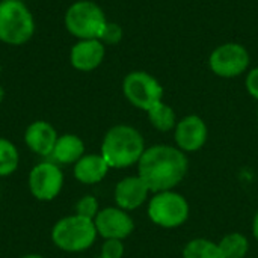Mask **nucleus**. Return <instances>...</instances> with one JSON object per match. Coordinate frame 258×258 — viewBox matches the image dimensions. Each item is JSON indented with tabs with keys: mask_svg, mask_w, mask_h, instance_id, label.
I'll return each mask as SVG.
<instances>
[{
	"mask_svg": "<svg viewBox=\"0 0 258 258\" xmlns=\"http://www.w3.org/2000/svg\"><path fill=\"white\" fill-rule=\"evenodd\" d=\"M139 177L153 192L171 190L187 172V159L181 150L168 145H154L139 159Z\"/></svg>",
	"mask_w": 258,
	"mask_h": 258,
	"instance_id": "1",
	"label": "nucleus"
},
{
	"mask_svg": "<svg viewBox=\"0 0 258 258\" xmlns=\"http://www.w3.org/2000/svg\"><path fill=\"white\" fill-rule=\"evenodd\" d=\"M145 151L144 138L130 125L112 127L101 144V156L109 168H127L139 162Z\"/></svg>",
	"mask_w": 258,
	"mask_h": 258,
	"instance_id": "2",
	"label": "nucleus"
},
{
	"mask_svg": "<svg viewBox=\"0 0 258 258\" xmlns=\"http://www.w3.org/2000/svg\"><path fill=\"white\" fill-rule=\"evenodd\" d=\"M35 33V20L20 0L0 2V41L11 45L27 42Z\"/></svg>",
	"mask_w": 258,
	"mask_h": 258,
	"instance_id": "3",
	"label": "nucleus"
},
{
	"mask_svg": "<svg viewBox=\"0 0 258 258\" xmlns=\"http://www.w3.org/2000/svg\"><path fill=\"white\" fill-rule=\"evenodd\" d=\"M97 234L94 221L74 215L60 219L53 227L51 240L62 251L80 252L92 246Z\"/></svg>",
	"mask_w": 258,
	"mask_h": 258,
	"instance_id": "4",
	"label": "nucleus"
},
{
	"mask_svg": "<svg viewBox=\"0 0 258 258\" xmlns=\"http://www.w3.org/2000/svg\"><path fill=\"white\" fill-rule=\"evenodd\" d=\"M106 24L103 9L89 0L73 3L65 14L67 30L79 39H100Z\"/></svg>",
	"mask_w": 258,
	"mask_h": 258,
	"instance_id": "5",
	"label": "nucleus"
},
{
	"mask_svg": "<svg viewBox=\"0 0 258 258\" xmlns=\"http://www.w3.org/2000/svg\"><path fill=\"white\" fill-rule=\"evenodd\" d=\"M150 219L165 228H175L186 222L189 216V206L186 200L171 190L159 192L148 207Z\"/></svg>",
	"mask_w": 258,
	"mask_h": 258,
	"instance_id": "6",
	"label": "nucleus"
},
{
	"mask_svg": "<svg viewBox=\"0 0 258 258\" xmlns=\"http://www.w3.org/2000/svg\"><path fill=\"white\" fill-rule=\"evenodd\" d=\"M125 98L142 110H150L156 103L162 101L163 88L160 83L145 71H132L122 82Z\"/></svg>",
	"mask_w": 258,
	"mask_h": 258,
	"instance_id": "7",
	"label": "nucleus"
},
{
	"mask_svg": "<svg viewBox=\"0 0 258 258\" xmlns=\"http://www.w3.org/2000/svg\"><path fill=\"white\" fill-rule=\"evenodd\" d=\"M212 71L219 77H236L246 71L249 65V53L242 44L227 42L213 50L209 59Z\"/></svg>",
	"mask_w": 258,
	"mask_h": 258,
	"instance_id": "8",
	"label": "nucleus"
},
{
	"mask_svg": "<svg viewBox=\"0 0 258 258\" xmlns=\"http://www.w3.org/2000/svg\"><path fill=\"white\" fill-rule=\"evenodd\" d=\"M63 186V174L53 162L38 163L29 174L30 194L39 201L54 200Z\"/></svg>",
	"mask_w": 258,
	"mask_h": 258,
	"instance_id": "9",
	"label": "nucleus"
},
{
	"mask_svg": "<svg viewBox=\"0 0 258 258\" xmlns=\"http://www.w3.org/2000/svg\"><path fill=\"white\" fill-rule=\"evenodd\" d=\"M94 224L97 233L106 240L107 239L122 240L127 236H130L135 228L132 218L122 209H115V207H109L98 212V215L94 219Z\"/></svg>",
	"mask_w": 258,
	"mask_h": 258,
	"instance_id": "10",
	"label": "nucleus"
},
{
	"mask_svg": "<svg viewBox=\"0 0 258 258\" xmlns=\"http://www.w3.org/2000/svg\"><path fill=\"white\" fill-rule=\"evenodd\" d=\"M104 54L106 48L100 39H80L71 48L70 62L79 71H92L100 67Z\"/></svg>",
	"mask_w": 258,
	"mask_h": 258,
	"instance_id": "11",
	"label": "nucleus"
},
{
	"mask_svg": "<svg viewBox=\"0 0 258 258\" xmlns=\"http://www.w3.org/2000/svg\"><path fill=\"white\" fill-rule=\"evenodd\" d=\"M175 141L183 151H197L207 141V127L204 121L190 115L183 118L175 128Z\"/></svg>",
	"mask_w": 258,
	"mask_h": 258,
	"instance_id": "12",
	"label": "nucleus"
},
{
	"mask_svg": "<svg viewBox=\"0 0 258 258\" xmlns=\"http://www.w3.org/2000/svg\"><path fill=\"white\" fill-rule=\"evenodd\" d=\"M150 189L141 177H127L116 184L115 201L122 210H135L144 204Z\"/></svg>",
	"mask_w": 258,
	"mask_h": 258,
	"instance_id": "13",
	"label": "nucleus"
},
{
	"mask_svg": "<svg viewBox=\"0 0 258 258\" xmlns=\"http://www.w3.org/2000/svg\"><path fill=\"white\" fill-rule=\"evenodd\" d=\"M57 133L53 128L51 124L45 122V121H35L32 122L24 133V141L26 145L39 156H50L56 141H57Z\"/></svg>",
	"mask_w": 258,
	"mask_h": 258,
	"instance_id": "14",
	"label": "nucleus"
},
{
	"mask_svg": "<svg viewBox=\"0 0 258 258\" xmlns=\"http://www.w3.org/2000/svg\"><path fill=\"white\" fill-rule=\"evenodd\" d=\"M109 171V165L100 154H88L74 163V177L85 184H95L101 181Z\"/></svg>",
	"mask_w": 258,
	"mask_h": 258,
	"instance_id": "15",
	"label": "nucleus"
},
{
	"mask_svg": "<svg viewBox=\"0 0 258 258\" xmlns=\"http://www.w3.org/2000/svg\"><path fill=\"white\" fill-rule=\"evenodd\" d=\"M85 153V144L83 141L76 136V135H62L57 138L56 145L51 151L50 162L53 163H62V165H70L76 163L83 157Z\"/></svg>",
	"mask_w": 258,
	"mask_h": 258,
	"instance_id": "16",
	"label": "nucleus"
},
{
	"mask_svg": "<svg viewBox=\"0 0 258 258\" xmlns=\"http://www.w3.org/2000/svg\"><path fill=\"white\" fill-rule=\"evenodd\" d=\"M183 258H224V255L219 245L206 239H195L186 245Z\"/></svg>",
	"mask_w": 258,
	"mask_h": 258,
	"instance_id": "17",
	"label": "nucleus"
},
{
	"mask_svg": "<svg viewBox=\"0 0 258 258\" xmlns=\"http://www.w3.org/2000/svg\"><path fill=\"white\" fill-rule=\"evenodd\" d=\"M148 118H150L151 124L160 132H168L175 125V113H174V110L168 104H165L162 101L156 103L148 110Z\"/></svg>",
	"mask_w": 258,
	"mask_h": 258,
	"instance_id": "18",
	"label": "nucleus"
},
{
	"mask_svg": "<svg viewBox=\"0 0 258 258\" xmlns=\"http://www.w3.org/2000/svg\"><path fill=\"white\" fill-rule=\"evenodd\" d=\"M18 160L20 156L17 147L11 141L0 138V177H6L15 172L18 168Z\"/></svg>",
	"mask_w": 258,
	"mask_h": 258,
	"instance_id": "19",
	"label": "nucleus"
},
{
	"mask_svg": "<svg viewBox=\"0 0 258 258\" xmlns=\"http://www.w3.org/2000/svg\"><path fill=\"white\" fill-rule=\"evenodd\" d=\"M219 248L224 258H243L248 252V240L239 233L228 234L221 240Z\"/></svg>",
	"mask_w": 258,
	"mask_h": 258,
	"instance_id": "20",
	"label": "nucleus"
},
{
	"mask_svg": "<svg viewBox=\"0 0 258 258\" xmlns=\"http://www.w3.org/2000/svg\"><path fill=\"white\" fill-rule=\"evenodd\" d=\"M76 215L94 221L98 215V203L94 197L86 195L76 204Z\"/></svg>",
	"mask_w": 258,
	"mask_h": 258,
	"instance_id": "21",
	"label": "nucleus"
},
{
	"mask_svg": "<svg viewBox=\"0 0 258 258\" xmlns=\"http://www.w3.org/2000/svg\"><path fill=\"white\" fill-rule=\"evenodd\" d=\"M124 254V246L118 239H107L101 248V258H121Z\"/></svg>",
	"mask_w": 258,
	"mask_h": 258,
	"instance_id": "22",
	"label": "nucleus"
},
{
	"mask_svg": "<svg viewBox=\"0 0 258 258\" xmlns=\"http://www.w3.org/2000/svg\"><path fill=\"white\" fill-rule=\"evenodd\" d=\"M121 27L115 23H107L106 27L103 29V33L100 36V41L107 42V44H115L121 39Z\"/></svg>",
	"mask_w": 258,
	"mask_h": 258,
	"instance_id": "23",
	"label": "nucleus"
},
{
	"mask_svg": "<svg viewBox=\"0 0 258 258\" xmlns=\"http://www.w3.org/2000/svg\"><path fill=\"white\" fill-rule=\"evenodd\" d=\"M246 89L255 100H258V68L249 71L246 77Z\"/></svg>",
	"mask_w": 258,
	"mask_h": 258,
	"instance_id": "24",
	"label": "nucleus"
},
{
	"mask_svg": "<svg viewBox=\"0 0 258 258\" xmlns=\"http://www.w3.org/2000/svg\"><path fill=\"white\" fill-rule=\"evenodd\" d=\"M252 230H254V236H255V239L258 240V213H257V216H255V219H254V225H252Z\"/></svg>",
	"mask_w": 258,
	"mask_h": 258,
	"instance_id": "25",
	"label": "nucleus"
},
{
	"mask_svg": "<svg viewBox=\"0 0 258 258\" xmlns=\"http://www.w3.org/2000/svg\"><path fill=\"white\" fill-rule=\"evenodd\" d=\"M23 258H44V257H41V255H38V254H29V255H24Z\"/></svg>",
	"mask_w": 258,
	"mask_h": 258,
	"instance_id": "26",
	"label": "nucleus"
},
{
	"mask_svg": "<svg viewBox=\"0 0 258 258\" xmlns=\"http://www.w3.org/2000/svg\"><path fill=\"white\" fill-rule=\"evenodd\" d=\"M3 97H5V91H3V88L0 86V103H2V100H3Z\"/></svg>",
	"mask_w": 258,
	"mask_h": 258,
	"instance_id": "27",
	"label": "nucleus"
}]
</instances>
